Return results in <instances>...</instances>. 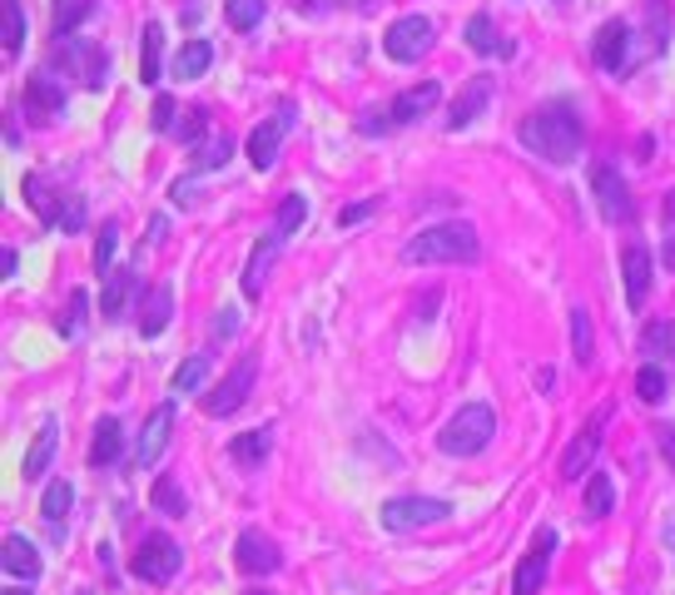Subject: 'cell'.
Here are the masks:
<instances>
[{
    "mask_svg": "<svg viewBox=\"0 0 675 595\" xmlns=\"http://www.w3.org/2000/svg\"><path fill=\"white\" fill-rule=\"evenodd\" d=\"M79 595H85V591H79Z\"/></svg>",
    "mask_w": 675,
    "mask_h": 595,
    "instance_id": "obj_56",
    "label": "cell"
},
{
    "mask_svg": "<svg viewBox=\"0 0 675 595\" xmlns=\"http://www.w3.org/2000/svg\"><path fill=\"white\" fill-rule=\"evenodd\" d=\"M437 99H442V85H437V79H422L417 89H403V95H397V105L387 109V119H393V125H413V119H422Z\"/></svg>",
    "mask_w": 675,
    "mask_h": 595,
    "instance_id": "obj_18",
    "label": "cell"
},
{
    "mask_svg": "<svg viewBox=\"0 0 675 595\" xmlns=\"http://www.w3.org/2000/svg\"><path fill=\"white\" fill-rule=\"evenodd\" d=\"M169 432H174V402H159L149 412L144 432H139V446H135V466H154L169 446Z\"/></svg>",
    "mask_w": 675,
    "mask_h": 595,
    "instance_id": "obj_13",
    "label": "cell"
},
{
    "mask_svg": "<svg viewBox=\"0 0 675 595\" xmlns=\"http://www.w3.org/2000/svg\"><path fill=\"white\" fill-rule=\"evenodd\" d=\"M492 89H496V79H492V75H472V79H467V89H462V95H457L452 119H447V125H452V129L472 125V119L486 109V99H492Z\"/></svg>",
    "mask_w": 675,
    "mask_h": 595,
    "instance_id": "obj_19",
    "label": "cell"
},
{
    "mask_svg": "<svg viewBox=\"0 0 675 595\" xmlns=\"http://www.w3.org/2000/svg\"><path fill=\"white\" fill-rule=\"evenodd\" d=\"M367 214H377V198H357V204H347L343 214H338V228H353V224H363Z\"/></svg>",
    "mask_w": 675,
    "mask_h": 595,
    "instance_id": "obj_47",
    "label": "cell"
},
{
    "mask_svg": "<svg viewBox=\"0 0 675 595\" xmlns=\"http://www.w3.org/2000/svg\"><path fill=\"white\" fill-rule=\"evenodd\" d=\"M432 40H437L432 15H403V20H393V25H387L383 50H387V60H393V65H413L417 55H427V50H432Z\"/></svg>",
    "mask_w": 675,
    "mask_h": 595,
    "instance_id": "obj_6",
    "label": "cell"
},
{
    "mask_svg": "<svg viewBox=\"0 0 675 595\" xmlns=\"http://www.w3.org/2000/svg\"><path fill=\"white\" fill-rule=\"evenodd\" d=\"M238 327V313H218V323H214V337H228Z\"/></svg>",
    "mask_w": 675,
    "mask_h": 595,
    "instance_id": "obj_51",
    "label": "cell"
},
{
    "mask_svg": "<svg viewBox=\"0 0 675 595\" xmlns=\"http://www.w3.org/2000/svg\"><path fill=\"white\" fill-rule=\"evenodd\" d=\"M244 595H268V591H244Z\"/></svg>",
    "mask_w": 675,
    "mask_h": 595,
    "instance_id": "obj_54",
    "label": "cell"
},
{
    "mask_svg": "<svg viewBox=\"0 0 675 595\" xmlns=\"http://www.w3.org/2000/svg\"><path fill=\"white\" fill-rule=\"evenodd\" d=\"M55 446H60V422L55 416H45L40 432H35V442H30V452H25V462H20V476H25V482L45 476V466L55 462Z\"/></svg>",
    "mask_w": 675,
    "mask_h": 595,
    "instance_id": "obj_17",
    "label": "cell"
},
{
    "mask_svg": "<svg viewBox=\"0 0 675 595\" xmlns=\"http://www.w3.org/2000/svg\"><path fill=\"white\" fill-rule=\"evenodd\" d=\"M0 565H6V575H15V581H35V575H40L35 545H30L20 531L6 536V545H0Z\"/></svg>",
    "mask_w": 675,
    "mask_h": 595,
    "instance_id": "obj_22",
    "label": "cell"
},
{
    "mask_svg": "<svg viewBox=\"0 0 675 595\" xmlns=\"http://www.w3.org/2000/svg\"><path fill=\"white\" fill-rule=\"evenodd\" d=\"M467 45H472L476 55H496V50H512L502 35H496L492 15H472V20H467Z\"/></svg>",
    "mask_w": 675,
    "mask_h": 595,
    "instance_id": "obj_28",
    "label": "cell"
},
{
    "mask_svg": "<svg viewBox=\"0 0 675 595\" xmlns=\"http://www.w3.org/2000/svg\"><path fill=\"white\" fill-rule=\"evenodd\" d=\"M452 516V501L442 496H387L383 501V531L403 536V531H422L432 521H447Z\"/></svg>",
    "mask_w": 675,
    "mask_h": 595,
    "instance_id": "obj_5",
    "label": "cell"
},
{
    "mask_svg": "<svg viewBox=\"0 0 675 595\" xmlns=\"http://www.w3.org/2000/svg\"><path fill=\"white\" fill-rule=\"evenodd\" d=\"M476 253H482V244H476V228L467 218L432 224L403 244V263H476Z\"/></svg>",
    "mask_w": 675,
    "mask_h": 595,
    "instance_id": "obj_2",
    "label": "cell"
},
{
    "mask_svg": "<svg viewBox=\"0 0 675 595\" xmlns=\"http://www.w3.org/2000/svg\"><path fill=\"white\" fill-rule=\"evenodd\" d=\"M184 491H179V482L174 476H159L154 482V511H164V516H184Z\"/></svg>",
    "mask_w": 675,
    "mask_h": 595,
    "instance_id": "obj_40",
    "label": "cell"
},
{
    "mask_svg": "<svg viewBox=\"0 0 675 595\" xmlns=\"http://www.w3.org/2000/svg\"><path fill=\"white\" fill-rule=\"evenodd\" d=\"M85 214H89V208H85V194H65V198L55 204V218H50V224L65 228V234H79V228H85Z\"/></svg>",
    "mask_w": 675,
    "mask_h": 595,
    "instance_id": "obj_33",
    "label": "cell"
},
{
    "mask_svg": "<svg viewBox=\"0 0 675 595\" xmlns=\"http://www.w3.org/2000/svg\"><path fill=\"white\" fill-rule=\"evenodd\" d=\"M606 407L601 412H591V422L581 426V432L571 436V446H566V456H561V476L566 482H576L581 472H591V462H596V452H601V432H606Z\"/></svg>",
    "mask_w": 675,
    "mask_h": 595,
    "instance_id": "obj_10",
    "label": "cell"
},
{
    "mask_svg": "<svg viewBox=\"0 0 675 595\" xmlns=\"http://www.w3.org/2000/svg\"><path fill=\"white\" fill-rule=\"evenodd\" d=\"M129 293H135V268H115L105 283V293H99V313L105 317H119L129 303Z\"/></svg>",
    "mask_w": 675,
    "mask_h": 595,
    "instance_id": "obj_25",
    "label": "cell"
},
{
    "mask_svg": "<svg viewBox=\"0 0 675 595\" xmlns=\"http://www.w3.org/2000/svg\"><path fill=\"white\" fill-rule=\"evenodd\" d=\"M278 244H283V238H278V234H268L264 244H258L254 253H248V268H244V298H258V293H264V283H268V268H274Z\"/></svg>",
    "mask_w": 675,
    "mask_h": 595,
    "instance_id": "obj_24",
    "label": "cell"
},
{
    "mask_svg": "<svg viewBox=\"0 0 675 595\" xmlns=\"http://www.w3.org/2000/svg\"><path fill=\"white\" fill-rule=\"evenodd\" d=\"M169 313H174V293H169V283H154L149 298H144V307H139V333L159 337L169 327Z\"/></svg>",
    "mask_w": 675,
    "mask_h": 595,
    "instance_id": "obj_23",
    "label": "cell"
},
{
    "mask_svg": "<svg viewBox=\"0 0 675 595\" xmlns=\"http://www.w3.org/2000/svg\"><path fill=\"white\" fill-rule=\"evenodd\" d=\"M651 248L645 244H631L621 253V273H625V307H641L645 293H651Z\"/></svg>",
    "mask_w": 675,
    "mask_h": 595,
    "instance_id": "obj_15",
    "label": "cell"
},
{
    "mask_svg": "<svg viewBox=\"0 0 675 595\" xmlns=\"http://www.w3.org/2000/svg\"><path fill=\"white\" fill-rule=\"evenodd\" d=\"M254 372H258V363H254V357H244V363H238L234 372H228L224 382H218L214 392L204 397V412H208V416H234L238 407H244L248 387H254Z\"/></svg>",
    "mask_w": 675,
    "mask_h": 595,
    "instance_id": "obj_11",
    "label": "cell"
},
{
    "mask_svg": "<svg viewBox=\"0 0 675 595\" xmlns=\"http://www.w3.org/2000/svg\"><path fill=\"white\" fill-rule=\"evenodd\" d=\"M303 218H308V198H303V194H283V204H278V224H274V234H278V238H293L298 228H303Z\"/></svg>",
    "mask_w": 675,
    "mask_h": 595,
    "instance_id": "obj_32",
    "label": "cell"
},
{
    "mask_svg": "<svg viewBox=\"0 0 675 595\" xmlns=\"http://www.w3.org/2000/svg\"><path fill=\"white\" fill-rule=\"evenodd\" d=\"M25 204L35 208V214H40V218H45V224H50V218H55V204H60V194L50 198L45 178H40V174H30V178H25Z\"/></svg>",
    "mask_w": 675,
    "mask_h": 595,
    "instance_id": "obj_43",
    "label": "cell"
},
{
    "mask_svg": "<svg viewBox=\"0 0 675 595\" xmlns=\"http://www.w3.org/2000/svg\"><path fill=\"white\" fill-rule=\"evenodd\" d=\"M268 446H274V436H268V432H244V436H234V442H228V456H234L238 466H258L268 456Z\"/></svg>",
    "mask_w": 675,
    "mask_h": 595,
    "instance_id": "obj_30",
    "label": "cell"
},
{
    "mask_svg": "<svg viewBox=\"0 0 675 595\" xmlns=\"http://www.w3.org/2000/svg\"><path fill=\"white\" fill-rule=\"evenodd\" d=\"M516 139H522L532 154L551 159V164H571L586 149V129H581V115H576L571 99H551V105L532 109V115L522 119V129H516Z\"/></svg>",
    "mask_w": 675,
    "mask_h": 595,
    "instance_id": "obj_1",
    "label": "cell"
},
{
    "mask_svg": "<svg viewBox=\"0 0 675 595\" xmlns=\"http://www.w3.org/2000/svg\"><path fill=\"white\" fill-rule=\"evenodd\" d=\"M89 6H95V0H55V35H69V30L89 15Z\"/></svg>",
    "mask_w": 675,
    "mask_h": 595,
    "instance_id": "obj_44",
    "label": "cell"
},
{
    "mask_svg": "<svg viewBox=\"0 0 675 595\" xmlns=\"http://www.w3.org/2000/svg\"><path fill=\"white\" fill-rule=\"evenodd\" d=\"M264 0H224V15H228V25L234 30H254L258 20H264Z\"/></svg>",
    "mask_w": 675,
    "mask_h": 595,
    "instance_id": "obj_37",
    "label": "cell"
},
{
    "mask_svg": "<svg viewBox=\"0 0 675 595\" xmlns=\"http://www.w3.org/2000/svg\"><path fill=\"white\" fill-rule=\"evenodd\" d=\"M635 392H641V402H665V392H671V382H665V372L655 363H645L641 372H635Z\"/></svg>",
    "mask_w": 675,
    "mask_h": 595,
    "instance_id": "obj_36",
    "label": "cell"
},
{
    "mask_svg": "<svg viewBox=\"0 0 675 595\" xmlns=\"http://www.w3.org/2000/svg\"><path fill=\"white\" fill-rule=\"evenodd\" d=\"M234 561H238V571L244 575H268V571H278L283 551H278L264 531H244L238 536V545H234Z\"/></svg>",
    "mask_w": 675,
    "mask_h": 595,
    "instance_id": "obj_14",
    "label": "cell"
},
{
    "mask_svg": "<svg viewBox=\"0 0 675 595\" xmlns=\"http://www.w3.org/2000/svg\"><path fill=\"white\" fill-rule=\"evenodd\" d=\"M169 198H174V204H199V188H189V184H174V188H169Z\"/></svg>",
    "mask_w": 675,
    "mask_h": 595,
    "instance_id": "obj_49",
    "label": "cell"
},
{
    "mask_svg": "<svg viewBox=\"0 0 675 595\" xmlns=\"http://www.w3.org/2000/svg\"><path fill=\"white\" fill-rule=\"evenodd\" d=\"M661 442H665V452H671V466H675V426H661Z\"/></svg>",
    "mask_w": 675,
    "mask_h": 595,
    "instance_id": "obj_53",
    "label": "cell"
},
{
    "mask_svg": "<svg viewBox=\"0 0 675 595\" xmlns=\"http://www.w3.org/2000/svg\"><path fill=\"white\" fill-rule=\"evenodd\" d=\"M0 273L15 278V248H6V253H0Z\"/></svg>",
    "mask_w": 675,
    "mask_h": 595,
    "instance_id": "obj_52",
    "label": "cell"
},
{
    "mask_svg": "<svg viewBox=\"0 0 675 595\" xmlns=\"http://www.w3.org/2000/svg\"><path fill=\"white\" fill-rule=\"evenodd\" d=\"M591 188H596V204H601V214L611 218V224H631V218H635L631 188H625V178L615 174L611 164H596L591 169Z\"/></svg>",
    "mask_w": 675,
    "mask_h": 595,
    "instance_id": "obj_9",
    "label": "cell"
},
{
    "mask_svg": "<svg viewBox=\"0 0 675 595\" xmlns=\"http://www.w3.org/2000/svg\"><path fill=\"white\" fill-rule=\"evenodd\" d=\"M169 119H174V99H154V119H149V125L169 129Z\"/></svg>",
    "mask_w": 675,
    "mask_h": 595,
    "instance_id": "obj_48",
    "label": "cell"
},
{
    "mask_svg": "<svg viewBox=\"0 0 675 595\" xmlns=\"http://www.w3.org/2000/svg\"><path fill=\"white\" fill-rule=\"evenodd\" d=\"M204 129H208V109H189L184 119H179V144H189V149H199L204 144Z\"/></svg>",
    "mask_w": 675,
    "mask_h": 595,
    "instance_id": "obj_45",
    "label": "cell"
},
{
    "mask_svg": "<svg viewBox=\"0 0 675 595\" xmlns=\"http://www.w3.org/2000/svg\"><path fill=\"white\" fill-rule=\"evenodd\" d=\"M6 595H30V591H6Z\"/></svg>",
    "mask_w": 675,
    "mask_h": 595,
    "instance_id": "obj_55",
    "label": "cell"
},
{
    "mask_svg": "<svg viewBox=\"0 0 675 595\" xmlns=\"http://www.w3.org/2000/svg\"><path fill=\"white\" fill-rule=\"evenodd\" d=\"M135 575L139 581H149V585H169L179 575V545L169 541V536H144L139 541V551H135Z\"/></svg>",
    "mask_w": 675,
    "mask_h": 595,
    "instance_id": "obj_7",
    "label": "cell"
},
{
    "mask_svg": "<svg viewBox=\"0 0 675 595\" xmlns=\"http://www.w3.org/2000/svg\"><path fill=\"white\" fill-rule=\"evenodd\" d=\"M208 60H214V50H208L204 40H189V45L179 50V60H174V75L179 79H199L208 69Z\"/></svg>",
    "mask_w": 675,
    "mask_h": 595,
    "instance_id": "obj_31",
    "label": "cell"
},
{
    "mask_svg": "<svg viewBox=\"0 0 675 595\" xmlns=\"http://www.w3.org/2000/svg\"><path fill=\"white\" fill-rule=\"evenodd\" d=\"M89 263H95V273H109V263H115V228H99V244H95V258H89Z\"/></svg>",
    "mask_w": 675,
    "mask_h": 595,
    "instance_id": "obj_46",
    "label": "cell"
},
{
    "mask_svg": "<svg viewBox=\"0 0 675 595\" xmlns=\"http://www.w3.org/2000/svg\"><path fill=\"white\" fill-rule=\"evenodd\" d=\"M234 159V139L228 134H208L204 144L194 149V174H208V169H224Z\"/></svg>",
    "mask_w": 675,
    "mask_h": 595,
    "instance_id": "obj_27",
    "label": "cell"
},
{
    "mask_svg": "<svg viewBox=\"0 0 675 595\" xmlns=\"http://www.w3.org/2000/svg\"><path fill=\"white\" fill-rule=\"evenodd\" d=\"M6 6V60H20V45H25V10L20 0H0Z\"/></svg>",
    "mask_w": 675,
    "mask_h": 595,
    "instance_id": "obj_35",
    "label": "cell"
},
{
    "mask_svg": "<svg viewBox=\"0 0 675 595\" xmlns=\"http://www.w3.org/2000/svg\"><path fill=\"white\" fill-rule=\"evenodd\" d=\"M641 347L651 357H675V323H651L641 333Z\"/></svg>",
    "mask_w": 675,
    "mask_h": 595,
    "instance_id": "obj_39",
    "label": "cell"
},
{
    "mask_svg": "<svg viewBox=\"0 0 675 595\" xmlns=\"http://www.w3.org/2000/svg\"><path fill=\"white\" fill-rule=\"evenodd\" d=\"M50 69H65V75H75L85 89H105L109 55L99 45H89V40L55 35V50H50Z\"/></svg>",
    "mask_w": 675,
    "mask_h": 595,
    "instance_id": "obj_4",
    "label": "cell"
},
{
    "mask_svg": "<svg viewBox=\"0 0 675 595\" xmlns=\"http://www.w3.org/2000/svg\"><path fill=\"white\" fill-rule=\"evenodd\" d=\"M556 551V531H542V541H536V551L526 555L522 565H516V581H512V595H536L546 581V561H551Z\"/></svg>",
    "mask_w": 675,
    "mask_h": 595,
    "instance_id": "obj_16",
    "label": "cell"
},
{
    "mask_svg": "<svg viewBox=\"0 0 675 595\" xmlns=\"http://www.w3.org/2000/svg\"><path fill=\"white\" fill-rule=\"evenodd\" d=\"M159 69H164V25H159V20H149V25H144V55H139V79H144V85H154Z\"/></svg>",
    "mask_w": 675,
    "mask_h": 595,
    "instance_id": "obj_26",
    "label": "cell"
},
{
    "mask_svg": "<svg viewBox=\"0 0 675 595\" xmlns=\"http://www.w3.org/2000/svg\"><path fill=\"white\" fill-rule=\"evenodd\" d=\"M571 353L576 363H591V313L586 307H571Z\"/></svg>",
    "mask_w": 675,
    "mask_h": 595,
    "instance_id": "obj_41",
    "label": "cell"
},
{
    "mask_svg": "<svg viewBox=\"0 0 675 595\" xmlns=\"http://www.w3.org/2000/svg\"><path fill=\"white\" fill-rule=\"evenodd\" d=\"M119 456H125V426L115 422V416H99L95 436H89V466H115Z\"/></svg>",
    "mask_w": 675,
    "mask_h": 595,
    "instance_id": "obj_20",
    "label": "cell"
},
{
    "mask_svg": "<svg viewBox=\"0 0 675 595\" xmlns=\"http://www.w3.org/2000/svg\"><path fill=\"white\" fill-rule=\"evenodd\" d=\"M496 432V412L486 402L462 407L457 416H447V426L437 432V452L442 456H476Z\"/></svg>",
    "mask_w": 675,
    "mask_h": 595,
    "instance_id": "obj_3",
    "label": "cell"
},
{
    "mask_svg": "<svg viewBox=\"0 0 675 595\" xmlns=\"http://www.w3.org/2000/svg\"><path fill=\"white\" fill-rule=\"evenodd\" d=\"M25 105L35 119H50L65 109V89H55V69H40V75H30L25 85Z\"/></svg>",
    "mask_w": 675,
    "mask_h": 595,
    "instance_id": "obj_21",
    "label": "cell"
},
{
    "mask_svg": "<svg viewBox=\"0 0 675 595\" xmlns=\"http://www.w3.org/2000/svg\"><path fill=\"white\" fill-rule=\"evenodd\" d=\"M611 506H615V482L606 472H596L591 482H586V516L601 521V516H611Z\"/></svg>",
    "mask_w": 675,
    "mask_h": 595,
    "instance_id": "obj_29",
    "label": "cell"
},
{
    "mask_svg": "<svg viewBox=\"0 0 675 595\" xmlns=\"http://www.w3.org/2000/svg\"><path fill=\"white\" fill-rule=\"evenodd\" d=\"M303 10H333V6H363V0H298Z\"/></svg>",
    "mask_w": 675,
    "mask_h": 595,
    "instance_id": "obj_50",
    "label": "cell"
},
{
    "mask_svg": "<svg viewBox=\"0 0 675 595\" xmlns=\"http://www.w3.org/2000/svg\"><path fill=\"white\" fill-rule=\"evenodd\" d=\"M293 119H298V105L293 99H283V109H278L274 119H264V125L248 129V159H254V169H274L278 144H283V134L293 129Z\"/></svg>",
    "mask_w": 675,
    "mask_h": 595,
    "instance_id": "obj_8",
    "label": "cell"
},
{
    "mask_svg": "<svg viewBox=\"0 0 675 595\" xmlns=\"http://www.w3.org/2000/svg\"><path fill=\"white\" fill-rule=\"evenodd\" d=\"M69 501H75L69 482H50V486H45V496H40V511H45V521H60V516L69 511Z\"/></svg>",
    "mask_w": 675,
    "mask_h": 595,
    "instance_id": "obj_42",
    "label": "cell"
},
{
    "mask_svg": "<svg viewBox=\"0 0 675 595\" xmlns=\"http://www.w3.org/2000/svg\"><path fill=\"white\" fill-rule=\"evenodd\" d=\"M204 372H208V357H204V353L184 357V363L174 367V392H199V382H204Z\"/></svg>",
    "mask_w": 675,
    "mask_h": 595,
    "instance_id": "obj_38",
    "label": "cell"
},
{
    "mask_svg": "<svg viewBox=\"0 0 675 595\" xmlns=\"http://www.w3.org/2000/svg\"><path fill=\"white\" fill-rule=\"evenodd\" d=\"M85 313H89V293H69V303H65V317H60V337L65 343H75L79 333H85Z\"/></svg>",
    "mask_w": 675,
    "mask_h": 595,
    "instance_id": "obj_34",
    "label": "cell"
},
{
    "mask_svg": "<svg viewBox=\"0 0 675 595\" xmlns=\"http://www.w3.org/2000/svg\"><path fill=\"white\" fill-rule=\"evenodd\" d=\"M591 55H596V65H601L606 75L631 69V25H625V20H606V25L596 30Z\"/></svg>",
    "mask_w": 675,
    "mask_h": 595,
    "instance_id": "obj_12",
    "label": "cell"
}]
</instances>
